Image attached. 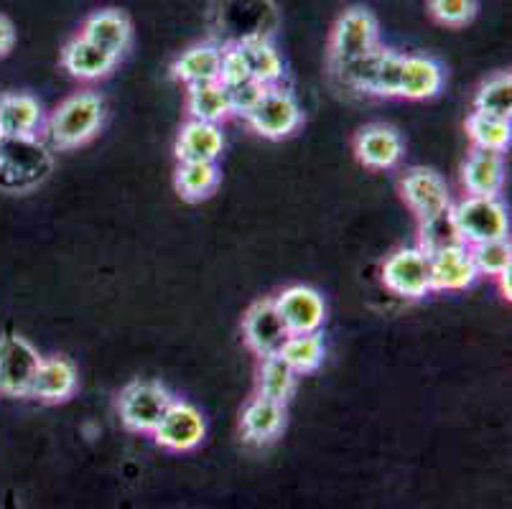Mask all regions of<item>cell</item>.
I'll return each mask as SVG.
<instances>
[{
  "label": "cell",
  "instance_id": "38",
  "mask_svg": "<svg viewBox=\"0 0 512 509\" xmlns=\"http://www.w3.org/2000/svg\"><path fill=\"white\" fill-rule=\"evenodd\" d=\"M13 44H16V28L6 16H0V59L11 54Z\"/></svg>",
  "mask_w": 512,
  "mask_h": 509
},
{
  "label": "cell",
  "instance_id": "25",
  "mask_svg": "<svg viewBox=\"0 0 512 509\" xmlns=\"http://www.w3.org/2000/svg\"><path fill=\"white\" fill-rule=\"evenodd\" d=\"M454 247H464L462 232L456 227L454 209L446 207L441 212L431 214V217L421 219V230H418V250H423L431 258V255H439V252L454 250Z\"/></svg>",
  "mask_w": 512,
  "mask_h": 509
},
{
  "label": "cell",
  "instance_id": "27",
  "mask_svg": "<svg viewBox=\"0 0 512 509\" xmlns=\"http://www.w3.org/2000/svg\"><path fill=\"white\" fill-rule=\"evenodd\" d=\"M220 184L217 163H179L176 168V189L186 202H202Z\"/></svg>",
  "mask_w": 512,
  "mask_h": 509
},
{
  "label": "cell",
  "instance_id": "19",
  "mask_svg": "<svg viewBox=\"0 0 512 509\" xmlns=\"http://www.w3.org/2000/svg\"><path fill=\"white\" fill-rule=\"evenodd\" d=\"M242 436L255 446L276 441L278 433L286 426V405L268 398H255L248 408L242 410Z\"/></svg>",
  "mask_w": 512,
  "mask_h": 509
},
{
  "label": "cell",
  "instance_id": "15",
  "mask_svg": "<svg viewBox=\"0 0 512 509\" xmlns=\"http://www.w3.org/2000/svg\"><path fill=\"white\" fill-rule=\"evenodd\" d=\"M222 148H225V135L220 125L199 123V120L186 123L176 140L179 163H217Z\"/></svg>",
  "mask_w": 512,
  "mask_h": 509
},
{
  "label": "cell",
  "instance_id": "23",
  "mask_svg": "<svg viewBox=\"0 0 512 509\" xmlns=\"http://www.w3.org/2000/svg\"><path fill=\"white\" fill-rule=\"evenodd\" d=\"M444 72L434 59L426 56H406L403 59V82H400V97L406 100H428L441 92Z\"/></svg>",
  "mask_w": 512,
  "mask_h": 509
},
{
  "label": "cell",
  "instance_id": "37",
  "mask_svg": "<svg viewBox=\"0 0 512 509\" xmlns=\"http://www.w3.org/2000/svg\"><path fill=\"white\" fill-rule=\"evenodd\" d=\"M242 79H250L248 64H245V56L237 49L235 44L227 46L222 51V62H220V84L222 87H232V84L242 82Z\"/></svg>",
  "mask_w": 512,
  "mask_h": 509
},
{
  "label": "cell",
  "instance_id": "32",
  "mask_svg": "<svg viewBox=\"0 0 512 509\" xmlns=\"http://www.w3.org/2000/svg\"><path fill=\"white\" fill-rule=\"evenodd\" d=\"M385 49H372L367 54L357 56V59H349V62L337 64V72L342 77L344 84L349 87H355L360 92H370L375 90V79H377V69H380V59H383Z\"/></svg>",
  "mask_w": 512,
  "mask_h": 509
},
{
  "label": "cell",
  "instance_id": "5",
  "mask_svg": "<svg viewBox=\"0 0 512 509\" xmlns=\"http://www.w3.org/2000/svg\"><path fill=\"white\" fill-rule=\"evenodd\" d=\"M29 339L6 334L0 339V392L8 398H31V387L41 364Z\"/></svg>",
  "mask_w": 512,
  "mask_h": 509
},
{
  "label": "cell",
  "instance_id": "1",
  "mask_svg": "<svg viewBox=\"0 0 512 509\" xmlns=\"http://www.w3.org/2000/svg\"><path fill=\"white\" fill-rule=\"evenodd\" d=\"M54 158L36 135H0V189L21 194L46 181Z\"/></svg>",
  "mask_w": 512,
  "mask_h": 509
},
{
  "label": "cell",
  "instance_id": "14",
  "mask_svg": "<svg viewBox=\"0 0 512 509\" xmlns=\"http://www.w3.org/2000/svg\"><path fill=\"white\" fill-rule=\"evenodd\" d=\"M479 278L469 247L431 255V291H464Z\"/></svg>",
  "mask_w": 512,
  "mask_h": 509
},
{
  "label": "cell",
  "instance_id": "39",
  "mask_svg": "<svg viewBox=\"0 0 512 509\" xmlns=\"http://www.w3.org/2000/svg\"><path fill=\"white\" fill-rule=\"evenodd\" d=\"M497 280H500V291H502V296L507 298V301H510V270H505V273H500L497 275Z\"/></svg>",
  "mask_w": 512,
  "mask_h": 509
},
{
  "label": "cell",
  "instance_id": "20",
  "mask_svg": "<svg viewBox=\"0 0 512 509\" xmlns=\"http://www.w3.org/2000/svg\"><path fill=\"white\" fill-rule=\"evenodd\" d=\"M62 64L72 77L87 79V82H90V79L107 77V74L115 69L118 59L107 54V51H102L100 46H95L92 41L77 36V39H72L64 46Z\"/></svg>",
  "mask_w": 512,
  "mask_h": 509
},
{
  "label": "cell",
  "instance_id": "40",
  "mask_svg": "<svg viewBox=\"0 0 512 509\" xmlns=\"http://www.w3.org/2000/svg\"><path fill=\"white\" fill-rule=\"evenodd\" d=\"M0 135H3V133H0Z\"/></svg>",
  "mask_w": 512,
  "mask_h": 509
},
{
  "label": "cell",
  "instance_id": "2",
  "mask_svg": "<svg viewBox=\"0 0 512 509\" xmlns=\"http://www.w3.org/2000/svg\"><path fill=\"white\" fill-rule=\"evenodd\" d=\"M105 120V102L95 92H77L64 100L46 120V135L51 146L69 151V148L85 146L87 140L97 135Z\"/></svg>",
  "mask_w": 512,
  "mask_h": 509
},
{
  "label": "cell",
  "instance_id": "16",
  "mask_svg": "<svg viewBox=\"0 0 512 509\" xmlns=\"http://www.w3.org/2000/svg\"><path fill=\"white\" fill-rule=\"evenodd\" d=\"M77 382V367L67 357L41 359L34 387H31V398H39L44 403H64L74 395Z\"/></svg>",
  "mask_w": 512,
  "mask_h": 509
},
{
  "label": "cell",
  "instance_id": "22",
  "mask_svg": "<svg viewBox=\"0 0 512 509\" xmlns=\"http://www.w3.org/2000/svg\"><path fill=\"white\" fill-rule=\"evenodd\" d=\"M220 62H222V49L217 46H192L189 51L179 56L171 67L174 77L184 82L186 87H197V84L207 82H220Z\"/></svg>",
  "mask_w": 512,
  "mask_h": 509
},
{
  "label": "cell",
  "instance_id": "21",
  "mask_svg": "<svg viewBox=\"0 0 512 509\" xmlns=\"http://www.w3.org/2000/svg\"><path fill=\"white\" fill-rule=\"evenodd\" d=\"M41 125H44V110L36 97L21 92L0 95V133L36 135Z\"/></svg>",
  "mask_w": 512,
  "mask_h": 509
},
{
  "label": "cell",
  "instance_id": "9",
  "mask_svg": "<svg viewBox=\"0 0 512 509\" xmlns=\"http://www.w3.org/2000/svg\"><path fill=\"white\" fill-rule=\"evenodd\" d=\"M377 21L365 8H349L337 21L332 31V59L334 64H344L349 59L377 49Z\"/></svg>",
  "mask_w": 512,
  "mask_h": 509
},
{
  "label": "cell",
  "instance_id": "17",
  "mask_svg": "<svg viewBox=\"0 0 512 509\" xmlns=\"http://www.w3.org/2000/svg\"><path fill=\"white\" fill-rule=\"evenodd\" d=\"M79 36L100 46L102 51H107L115 59H120L128 51L133 28H130V21L120 11H100L87 18Z\"/></svg>",
  "mask_w": 512,
  "mask_h": 509
},
{
  "label": "cell",
  "instance_id": "29",
  "mask_svg": "<svg viewBox=\"0 0 512 509\" xmlns=\"http://www.w3.org/2000/svg\"><path fill=\"white\" fill-rule=\"evenodd\" d=\"M260 398L276 400V403L286 405V400L291 398L293 390H296V372L286 364V359L281 354H273V357H263L260 364V380H258Z\"/></svg>",
  "mask_w": 512,
  "mask_h": 509
},
{
  "label": "cell",
  "instance_id": "7",
  "mask_svg": "<svg viewBox=\"0 0 512 509\" xmlns=\"http://www.w3.org/2000/svg\"><path fill=\"white\" fill-rule=\"evenodd\" d=\"M383 283L400 298H423L431 291V258L418 247L393 252L383 265Z\"/></svg>",
  "mask_w": 512,
  "mask_h": 509
},
{
  "label": "cell",
  "instance_id": "31",
  "mask_svg": "<svg viewBox=\"0 0 512 509\" xmlns=\"http://www.w3.org/2000/svg\"><path fill=\"white\" fill-rule=\"evenodd\" d=\"M474 112L492 115V118L510 120L512 115V77L510 72H502L490 77L479 87L474 97Z\"/></svg>",
  "mask_w": 512,
  "mask_h": 509
},
{
  "label": "cell",
  "instance_id": "8",
  "mask_svg": "<svg viewBox=\"0 0 512 509\" xmlns=\"http://www.w3.org/2000/svg\"><path fill=\"white\" fill-rule=\"evenodd\" d=\"M204 436H207V420L194 405L184 403V400H174L153 431L158 446L166 451H176V454L197 448Z\"/></svg>",
  "mask_w": 512,
  "mask_h": 509
},
{
  "label": "cell",
  "instance_id": "3",
  "mask_svg": "<svg viewBox=\"0 0 512 509\" xmlns=\"http://www.w3.org/2000/svg\"><path fill=\"white\" fill-rule=\"evenodd\" d=\"M456 227L467 247L507 237V209L497 196H467L454 207Z\"/></svg>",
  "mask_w": 512,
  "mask_h": 509
},
{
  "label": "cell",
  "instance_id": "28",
  "mask_svg": "<svg viewBox=\"0 0 512 509\" xmlns=\"http://www.w3.org/2000/svg\"><path fill=\"white\" fill-rule=\"evenodd\" d=\"M467 133L474 148L479 151H495L505 153L510 148L512 140V125L510 120L492 118V115H482V112H472L467 120Z\"/></svg>",
  "mask_w": 512,
  "mask_h": 509
},
{
  "label": "cell",
  "instance_id": "35",
  "mask_svg": "<svg viewBox=\"0 0 512 509\" xmlns=\"http://www.w3.org/2000/svg\"><path fill=\"white\" fill-rule=\"evenodd\" d=\"M403 59L406 56L395 54V51H383L380 69H377L375 90L372 95L380 97H400V82H403Z\"/></svg>",
  "mask_w": 512,
  "mask_h": 509
},
{
  "label": "cell",
  "instance_id": "34",
  "mask_svg": "<svg viewBox=\"0 0 512 509\" xmlns=\"http://www.w3.org/2000/svg\"><path fill=\"white\" fill-rule=\"evenodd\" d=\"M428 11L441 26L462 28L474 21L479 11V0H428Z\"/></svg>",
  "mask_w": 512,
  "mask_h": 509
},
{
  "label": "cell",
  "instance_id": "33",
  "mask_svg": "<svg viewBox=\"0 0 512 509\" xmlns=\"http://www.w3.org/2000/svg\"><path fill=\"white\" fill-rule=\"evenodd\" d=\"M474 260V268H477L479 275H492L497 278L500 273L510 270L512 263V247L507 242V237L502 240H492V242H482V245L469 247Z\"/></svg>",
  "mask_w": 512,
  "mask_h": 509
},
{
  "label": "cell",
  "instance_id": "24",
  "mask_svg": "<svg viewBox=\"0 0 512 509\" xmlns=\"http://www.w3.org/2000/svg\"><path fill=\"white\" fill-rule=\"evenodd\" d=\"M237 49L245 56L250 77L258 79L265 87H276L283 77V62L276 46L268 41V36H250V39L237 41Z\"/></svg>",
  "mask_w": 512,
  "mask_h": 509
},
{
  "label": "cell",
  "instance_id": "11",
  "mask_svg": "<svg viewBox=\"0 0 512 509\" xmlns=\"http://www.w3.org/2000/svg\"><path fill=\"white\" fill-rule=\"evenodd\" d=\"M276 308L286 324L288 334H319L327 319V306L324 298L306 286L286 288L276 298Z\"/></svg>",
  "mask_w": 512,
  "mask_h": 509
},
{
  "label": "cell",
  "instance_id": "36",
  "mask_svg": "<svg viewBox=\"0 0 512 509\" xmlns=\"http://www.w3.org/2000/svg\"><path fill=\"white\" fill-rule=\"evenodd\" d=\"M227 90V100H230V107H232V115H248L250 110H253L255 105H258L260 100H263V95L268 92V87L265 84H260L258 79H242V82L232 84V87H225Z\"/></svg>",
  "mask_w": 512,
  "mask_h": 509
},
{
  "label": "cell",
  "instance_id": "10",
  "mask_svg": "<svg viewBox=\"0 0 512 509\" xmlns=\"http://www.w3.org/2000/svg\"><path fill=\"white\" fill-rule=\"evenodd\" d=\"M242 334H245V344L260 359L281 352L283 342L291 336L286 324H283L281 314H278L276 301L253 303L248 314H245V321H242Z\"/></svg>",
  "mask_w": 512,
  "mask_h": 509
},
{
  "label": "cell",
  "instance_id": "6",
  "mask_svg": "<svg viewBox=\"0 0 512 509\" xmlns=\"http://www.w3.org/2000/svg\"><path fill=\"white\" fill-rule=\"evenodd\" d=\"M245 120L263 138L281 140L299 128L304 115H301L299 102L293 100L291 92H286L276 84V87H268L263 100L245 115Z\"/></svg>",
  "mask_w": 512,
  "mask_h": 509
},
{
  "label": "cell",
  "instance_id": "12",
  "mask_svg": "<svg viewBox=\"0 0 512 509\" xmlns=\"http://www.w3.org/2000/svg\"><path fill=\"white\" fill-rule=\"evenodd\" d=\"M400 191H403L408 207L418 214V219H426L451 207L446 181L431 168H411L400 181Z\"/></svg>",
  "mask_w": 512,
  "mask_h": 509
},
{
  "label": "cell",
  "instance_id": "13",
  "mask_svg": "<svg viewBox=\"0 0 512 509\" xmlns=\"http://www.w3.org/2000/svg\"><path fill=\"white\" fill-rule=\"evenodd\" d=\"M357 161L375 171H388L395 168L403 158V140H400L398 130L390 125H367L360 130L355 140Z\"/></svg>",
  "mask_w": 512,
  "mask_h": 509
},
{
  "label": "cell",
  "instance_id": "30",
  "mask_svg": "<svg viewBox=\"0 0 512 509\" xmlns=\"http://www.w3.org/2000/svg\"><path fill=\"white\" fill-rule=\"evenodd\" d=\"M278 354L296 375H306L324 362V342L319 334H291Z\"/></svg>",
  "mask_w": 512,
  "mask_h": 509
},
{
  "label": "cell",
  "instance_id": "18",
  "mask_svg": "<svg viewBox=\"0 0 512 509\" xmlns=\"http://www.w3.org/2000/svg\"><path fill=\"white\" fill-rule=\"evenodd\" d=\"M462 184L469 196L500 194L502 184H505V161H502V153L474 148L462 168Z\"/></svg>",
  "mask_w": 512,
  "mask_h": 509
},
{
  "label": "cell",
  "instance_id": "4",
  "mask_svg": "<svg viewBox=\"0 0 512 509\" xmlns=\"http://www.w3.org/2000/svg\"><path fill=\"white\" fill-rule=\"evenodd\" d=\"M174 398L158 382H133L120 392L118 410L123 426L133 433H153L171 408Z\"/></svg>",
  "mask_w": 512,
  "mask_h": 509
},
{
  "label": "cell",
  "instance_id": "26",
  "mask_svg": "<svg viewBox=\"0 0 512 509\" xmlns=\"http://www.w3.org/2000/svg\"><path fill=\"white\" fill-rule=\"evenodd\" d=\"M186 107H189V112H192V120H199V123L220 125L232 115L230 100H227V90L220 82H207V84H197V87H189V100H186Z\"/></svg>",
  "mask_w": 512,
  "mask_h": 509
}]
</instances>
